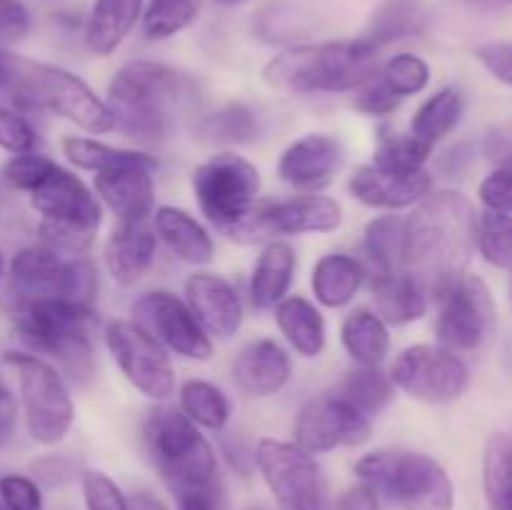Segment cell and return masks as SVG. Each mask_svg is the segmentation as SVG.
Masks as SVG:
<instances>
[{
  "mask_svg": "<svg viewBox=\"0 0 512 510\" xmlns=\"http://www.w3.org/2000/svg\"><path fill=\"white\" fill-rule=\"evenodd\" d=\"M15 420H18V405H15V400L10 398L5 403H0V448L13 440Z\"/></svg>",
  "mask_w": 512,
  "mask_h": 510,
  "instance_id": "cell-57",
  "label": "cell"
},
{
  "mask_svg": "<svg viewBox=\"0 0 512 510\" xmlns=\"http://www.w3.org/2000/svg\"><path fill=\"white\" fill-rule=\"evenodd\" d=\"M0 503L8 510H43V495L38 483L28 475H0Z\"/></svg>",
  "mask_w": 512,
  "mask_h": 510,
  "instance_id": "cell-48",
  "label": "cell"
},
{
  "mask_svg": "<svg viewBox=\"0 0 512 510\" xmlns=\"http://www.w3.org/2000/svg\"><path fill=\"white\" fill-rule=\"evenodd\" d=\"M3 273H5V255L3 250H0V278H3Z\"/></svg>",
  "mask_w": 512,
  "mask_h": 510,
  "instance_id": "cell-60",
  "label": "cell"
},
{
  "mask_svg": "<svg viewBox=\"0 0 512 510\" xmlns=\"http://www.w3.org/2000/svg\"><path fill=\"white\" fill-rule=\"evenodd\" d=\"M20 65H23V55L10 53L8 48L0 45V95H8L10 98V90H13L15 78L20 73Z\"/></svg>",
  "mask_w": 512,
  "mask_h": 510,
  "instance_id": "cell-55",
  "label": "cell"
},
{
  "mask_svg": "<svg viewBox=\"0 0 512 510\" xmlns=\"http://www.w3.org/2000/svg\"><path fill=\"white\" fill-rule=\"evenodd\" d=\"M30 30V10L20 0H0V38H23Z\"/></svg>",
  "mask_w": 512,
  "mask_h": 510,
  "instance_id": "cell-53",
  "label": "cell"
},
{
  "mask_svg": "<svg viewBox=\"0 0 512 510\" xmlns=\"http://www.w3.org/2000/svg\"><path fill=\"white\" fill-rule=\"evenodd\" d=\"M5 363L18 375L30 438L40 445L60 443L75 420V405L63 375L30 353H5Z\"/></svg>",
  "mask_w": 512,
  "mask_h": 510,
  "instance_id": "cell-10",
  "label": "cell"
},
{
  "mask_svg": "<svg viewBox=\"0 0 512 510\" xmlns=\"http://www.w3.org/2000/svg\"><path fill=\"white\" fill-rule=\"evenodd\" d=\"M480 200L493 213H512V150L500 155V165L480 183Z\"/></svg>",
  "mask_w": 512,
  "mask_h": 510,
  "instance_id": "cell-47",
  "label": "cell"
},
{
  "mask_svg": "<svg viewBox=\"0 0 512 510\" xmlns=\"http://www.w3.org/2000/svg\"><path fill=\"white\" fill-rule=\"evenodd\" d=\"M273 310L280 333L285 335L295 353L303 358H318L323 353L328 330H325L323 313L315 308V303H310L303 295H285Z\"/></svg>",
  "mask_w": 512,
  "mask_h": 510,
  "instance_id": "cell-29",
  "label": "cell"
},
{
  "mask_svg": "<svg viewBox=\"0 0 512 510\" xmlns=\"http://www.w3.org/2000/svg\"><path fill=\"white\" fill-rule=\"evenodd\" d=\"M358 203L378 210H403L418 205L433 190V175L425 168L400 170L383 165H360L348 183Z\"/></svg>",
  "mask_w": 512,
  "mask_h": 510,
  "instance_id": "cell-19",
  "label": "cell"
},
{
  "mask_svg": "<svg viewBox=\"0 0 512 510\" xmlns=\"http://www.w3.org/2000/svg\"><path fill=\"white\" fill-rule=\"evenodd\" d=\"M438 300V345L453 353L480 350L495 333V303L488 285L463 273L435 293Z\"/></svg>",
  "mask_w": 512,
  "mask_h": 510,
  "instance_id": "cell-12",
  "label": "cell"
},
{
  "mask_svg": "<svg viewBox=\"0 0 512 510\" xmlns=\"http://www.w3.org/2000/svg\"><path fill=\"white\" fill-rule=\"evenodd\" d=\"M85 510H130L128 495L100 470H85L83 478Z\"/></svg>",
  "mask_w": 512,
  "mask_h": 510,
  "instance_id": "cell-46",
  "label": "cell"
},
{
  "mask_svg": "<svg viewBox=\"0 0 512 510\" xmlns=\"http://www.w3.org/2000/svg\"><path fill=\"white\" fill-rule=\"evenodd\" d=\"M215 3H220V5H238V3H243V0H215Z\"/></svg>",
  "mask_w": 512,
  "mask_h": 510,
  "instance_id": "cell-61",
  "label": "cell"
},
{
  "mask_svg": "<svg viewBox=\"0 0 512 510\" xmlns=\"http://www.w3.org/2000/svg\"><path fill=\"white\" fill-rule=\"evenodd\" d=\"M10 398H13V395H10L8 385H5V380L0 378V403H5V400H10Z\"/></svg>",
  "mask_w": 512,
  "mask_h": 510,
  "instance_id": "cell-59",
  "label": "cell"
},
{
  "mask_svg": "<svg viewBox=\"0 0 512 510\" xmlns=\"http://www.w3.org/2000/svg\"><path fill=\"white\" fill-rule=\"evenodd\" d=\"M375 313L388 325H408L428 310V290L405 270L373 275Z\"/></svg>",
  "mask_w": 512,
  "mask_h": 510,
  "instance_id": "cell-28",
  "label": "cell"
},
{
  "mask_svg": "<svg viewBox=\"0 0 512 510\" xmlns=\"http://www.w3.org/2000/svg\"><path fill=\"white\" fill-rule=\"evenodd\" d=\"M420 25H423V10L418 0H383L370 18V28L363 38L380 50L393 40L418 33Z\"/></svg>",
  "mask_w": 512,
  "mask_h": 510,
  "instance_id": "cell-35",
  "label": "cell"
},
{
  "mask_svg": "<svg viewBox=\"0 0 512 510\" xmlns=\"http://www.w3.org/2000/svg\"><path fill=\"white\" fill-rule=\"evenodd\" d=\"M185 303L210 338L228 340L243 325V300L238 290L215 273H193L185 283Z\"/></svg>",
  "mask_w": 512,
  "mask_h": 510,
  "instance_id": "cell-21",
  "label": "cell"
},
{
  "mask_svg": "<svg viewBox=\"0 0 512 510\" xmlns=\"http://www.w3.org/2000/svg\"><path fill=\"white\" fill-rule=\"evenodd\" d=\"M253 458L280 510H325L323 470L313 455L295 443L263 438Z\"/></svg>",
  "mask_w": 512,
  "mask_h": 510,
  "instance_id": "cell-13",
  "label": "cell"
},
{
  "mask_svg": "<svg viewBox=\"0 0 512 510\" xmlns=\"http://www.w3.org/2000/svg\"><path fill=\"white\" fill-rule=\"evenodd\" d=\"M343 163V145L325 133H308L290 143L280 155L278 175L300 193H318L333 180Z\"/></svg>",
  "mask_w": 512,
  "mask_h": 510,
  "instance_id": "cell-20",
  "label": "cell"
},
{
  "mask_svg": "<svg viewBox=\"0 0 512 510\" xmlns=\"http://www.w3.org/2000/svg\"><path fill=\"white\" fill-rule=\"evenodd\" d=\"M128 505L130 510H168L163 505V500L155 498L148 490H138V493L128 495Z\"/></svg>",
  "mask_w": 512,
  "mask_h": 510,
  "instance_id": "cell-58",
  "label": "cell"
},
{
  "mask_svg": "<svg viewBox=\"0 0 512 510\" xmlns=\"http://www.w3.org/2000/svg\"><path fill=\"white\" fill-rule=\"evenodd\" d=\"M340 395L360 415L373 420L375 415H380L388 408V403L395 395V385L390 380V375L383 373L378 365H358V368H353L345 375Z\"/></svg>",
  "mask_w": 512,
  "mask_h": 510,
  "instance_id": "cell-34",
  "label": "cell"
},
{
  "mask_svg": "<svg viewBox=\"0 0 512 510\" xmlns=\"http://www.w3.org/2000/svg\"><path fill=\"white\" fill-rule=\"evenodd\" d=\"M465 113V98L460 88H443L435 95H430L410 120V135L423 140L425 145L435 148L440 140L448 138L458 128L460 118Z\"/></svg>",
  "mask_w": 512,
  "mask_h": 510,
  "instance_id": "cell-32",
  "label": "cell"
},
{
  "mask_svg": "<svg viewBox=\"0 0 512 510\" xmlns=\"http://www.w3.org/2000/svg\"><path fill=\"white\" fill-rule=\"evenodd\" d=\"M190 78L155 60H130L108 83V105L115 128L133 140H163L190 95Z\"/></svg>",
  "mask_w": 512,
  "mask_h": 510,
  "instance_id": "cell-2",
  "label": "cell"
},
{
  "mask_svg": "<svg viewBox=\"0 0 512 510\" xmlns=\"http://www.w3.org/2000/svg\"><path fill=\"white\" fill-rule=\"evenodd\" d=\"M13 315L20 338L38 353L53 355L70 380L88 383L93 378V308L60 298H35L15 303Z\"/></svg>",
  "mask_w": 512,
  "mask_h": 510,
  "instance_id": "cell-5",
  "label": "cell"
},
{
  "mask_svg": "<svg viewBox=\"0 0 512 510\" xmlns=\"http://www.w3.org/2000/svg\"><path fill=\"white\" fill-rule=\"evenodd\" d=\"M153 170L150 165H128V168L95 173V193L118 215L120 223H140L153 215Z\"/></svg>",
  "mask_w": 512,
  "mask_h": 510,
  "instance_id": "cell-23",
  "label": "cell"
},
{
  "mask_svg": "<svg viewBox=\"0 0 512 510\" xmlns=\"http://www.w3.org/2000/svg\"><path fill=\"white\" fill-rule=\"evenodd\" d=\"M143 440L150 463L175 498L218 490V460L213 445L183 410L168 405L155 408L143 425Z\"/></svg>",
  "mask_w": 512,
  "mask_h": 510,
  "instance_id": "cell-4",
  "label": "cell"
},
{
  "mask_svg": "<svg viewBox=\"0 0 512 510\" xmlns=\"http://www.w3.org/2000/svg\"><path fill=\"white\" fill-rule=\"evenodd\" d=\"M145 0H95L85 20V45L93 55L108 58L123 45L143 18Z\"/></svg>",
  "mask_w": 512,
  "mask_h": 510,
  "instance_id": "cell-25",
  "label": "cell"
},
{
  "mask_svg": "<svg viewBox=\"0 0 512 510\" xmlns=\"http://www.w3.org/2000/svg\"><path fill=\"white\" fill-rule=\"evenodd\" d=\"M0 510H8V508H5V505H3V503H0Z\"/></svg>",
  "mask_w": 512,
  "mask_h": 510,
  "instance_id": "cell-62",
  "label": "cell"
},
{
  "mask_svg": "<svg viewBox=\"0 0 512 510\" xmlns=\"http://www.w3.org/2000/svg\"><path fill=\"white\" fill-rule=\"evenodd\" d=\"M180 410L208 430H223L230 420L228 395L208 380H188L180 388Z\"/></svg>",
  "mask_w": 512,
  "mask_h": 510,
  "instance_id": "cell-38",
  "label": "cell"
},
{
  "mask_svg": "<svg viewBox=\"0 0 512 510\" xmlns=\"http://www.w3.org/2000/svg\"><path fill=\"white\" fill-rule=\"evenodd\" d=\"M475 248L495 268H512V215L483 213L475 228Z\"/></svg>",
  "mask_w": 512,
  "mask_h": 510,
  "instance_id": "cell-43",
  "label": "cell"
},
{
  "mask_svg": "<svg viewBox=\"0 0 512 510\" xmlns=\"http://www.w3.org/2000/svg\"><path fill=\"white\" fill-rule=\"evenodd\" d=\"M155 235L190 265H205L213 260L215 243L200 220H195L188 210L175 205H160L153 213Z\"/></svg>",
  "mask_w": 512,
  "mask_h": 510,
  "instance_id": "cell-26",
  "label": "cell"
},
{
  "mask_svg": "<svg viewBox=\"0 0 512 510\" xmlns=\"http://www.w3.org/2000/svg\"><path fill=\"white\" fill-rule=\"evenodd\" d=\"M483 485L490 510H512V440L490 435L483 453Z\"/></svg>",
  "mask_w": 512,
  "mask_h": 510,
  "instance_id": "cell-36",
  "label": "cell"
},
{
  "mask_svg": "<svg viewBox=\"0 0 512 510\" xmlns=\"http://www.w3.org/2000/svg\"><path fill=\"white\" fill-rule=\"evenodd\" d=\"M433 148L425 145L410 133H380L378 145H375V165L383 168L413 170L425 168Z\"/></svg>",
  "mask_w": 512,
  "mask_h": 510,
  "instance_id": "cell-44",
  "label": "cell"
},
{
  "mask_svg": "<svg viewBox=\"0 0 512 510\" xmlns=\"http://www.w3.org/2000/svg\"><path fill=\"white\" fill-rule=\"evenodd\" d=\"M333 510H380V500L368 485H355L348 493L340 495V500L333 505Z\"/></svg>",
  "mask_w": 512,
  "mask_h": 510,
  "instance_id": "cell-54",
  "label": "cell"
},
{
  "mask_svg": "<svg viewBox=\"0 0 512 510\" xmlns=\"http://www.w3.org/2000/svg\"><path fill=\"white\" fill-rule=\"evenodd\" d=\"M295 268H298V258H295L293 245L285 240H270L263 253L258 255L253 278H250V300L255 308H275L288 295Z\"/></svg>",
  "mask_w": 512,
  "mask_h": 510,
  "instance_id": "cell-27",
  "label": "cell"
},
{
  "mask_svg": "<svg viewBox=\"0 0 512 510\" xmlns=\"http://www.w3.org/2000/svg\"><path fill=\"white\" fill-rule=\"evenodd\" d=\"M475 228L478 215L465 195L455 190L430 193L405 218L400 265L423 283L428 295H435L468 268L475 250Z\"/></svg>",
  "mask_w": 512,
  "mask_h": 510,
  "instance_id": "cell-1",
  "label": "cell"
},
{
  "mask_svg": "<svg viewBox=\"0 0 512 510\" xmlns=\"http://www.w3.org/2000/svg\"><path fill=\"white\" fill-rule=\"evenodd\" d=\"M63 153L75 168L93 170V173H105V170L128 168V165H150L155 168V158L138 153V150L115 148V145L100 143L93 138H80V135H68L63 140Z\"/></svg>",
  "mask_w": 512,
  "mask_h": 510,
  "instance_id": "cell-33",
  "label": "cell"
},
{
  "mask_svg": "<svg viewBox=\"0 0 512 510\" xmlns=\"http://www.w3.org/2000/svg\"><path fill=\"white\" fill-rule=\"evenodd\" d=\"M193 193L205 218L230 233L258 203L260 173L250 160L235 153L213 155L195 168Z\"/></svg>",
  "mask_w": 512,
  "mask_h": 510,
  "instance_id": "cell-11",
  "label": "cell"
},
{
  "mask_svg": "<svg viewBox=\"0 0 512 510\" xmlns=\"http://www.w3.org/2000/svg\"><path fill=\"white\" fill-rule=\"evenodd\" d=\"M158 235L148 220L120 223L105 243V268L120 285H135L155 260Z\"/></svg>",
  "mask_w": 512,
  "mask_h": 510,
  "instance_id": "cell-24",
  "label": "cell"
},
{
  "mask_svg": "<svg viewBox=\"0 0 512 510\" xmlns=\"http://www.w3.org/2000/svg\"><path fill=\"white\" fill-rule=\"evenodd\" d=\"M203 0H148L143 8V33L150 40H165L183 33L200 13Z\"/></svg>",
  "mask_w": 512,
  "mask_h": 510,
  "instance_id": "cell-40",
  "label": "cell"
},
{
  "mask_svg": "<svg viewBox=\"0 0 512 510\" xmlns=\"http://www.w3.org/2000/svg\"><path fill=\"white\" fill-rule=\"evenodd\" d=\"M10 293L13 305L35 298H60L93 308L98 273L83 255L68 258L43 243L28 245L10 260Z\"/></svg>",
  "mask_w": 512,
  "mask_h": 510,
  "instance_id": "cell-9",
  "label": "cell"
},
{
  "mask_svg": "<svg viewBox=\"0 0 512 510\" xmlns=\"http://www.w3.org/2000/svg\"><path fill=\"white\" fill-rule=\"evenodd\" d=\"M375 75L380 83L395 95V98L405 100L410 95H418L428 88L430 83V65L425 63L420 55L413 53H398L393 58L385 60L380 68H375Z\"/></svg>",
  "mask_w": 512,
  "mask_h": 510,
  "instance_id": "cell-42",
  "label": "cell"
},
{
  "mask_svg": "<svg viewBox=\"0 0 512 510\" xmlns=\"http://www.w3.org/2000/svg\"><path fill=\"white\" fill-rule=\"evenodd\" d=\"M365 280V268L348 253H328L315 263L310 285L313 295L325 308H343L358 295Z\"/></svg>",
  "mask_w": 512,
  "mask_h": 510,
  "instance_id": "cell-30",
  "label": "cell"
},
{
  "mask_svg": "<svg viewBox=\"0 0 512 510\" xmlns=\"http://www.w3.org/2000/svg\"><path fill=\"white\" fill-rule=\"evenodd\" d=\"M378 68V48L365 38L323 40L283 50L268 60L263 78L270 88L293 95L355 90Z\"/></svg>",
  "mask_w": 512,
  "mask_h": 510,
  "instance_id": "cell-3",
  "label": "cell"
},
{
  "mask_svg": "<svg viewBox=\"0 0 512 510\" xmlns=\"http://www.w3.org/2000/svg\"><path fill=\"white\" fill-rule=\"evenodd\" d=\"M30 203L43 215L38 233L45 248L75 258L93 245L103 210L78 175L55 163V168L30 190Z\"/></svg>",
  "mask_w": 512,
  "mask_h": 510,
  "instance_id": "cell-7",
  "label": "cell"
},
{
  "mask_svg": "<svg viewBox=\"0 0 512 510\" xmlns=\"http://www.w3.org/2000/svg\"><path fill=\"white\" fill-rule=\"evenodd\" d=\"M53 168L55 160L38 153V150H28V153L13 155V158L3 165V175L13 188L30 193V190H33Z\"/></svg>",
  "mask_w": 512,
  "mask_h": 510,
  "instance_id": "cell-45",
  "label": "cell"
},
{
  "mask_svg": "<svg viewBox=\"0 0 512 510\" xmlns=\"http://www.w3.org/2000/svg\"><path fill=\"white\" fill-rule=\"evenodd\" d=\"M355 475L395 510H453V483L430 455L375 450L355 463Z\"/></svg>",
  "mask_w": 512,
  "mask_h": 510,
  "instance_id": "cell-6",
  "label": "cell"
},
{
  "mask_svg": "<svg viewBox=\"0 0 512 510\" xmlns=\"http://www.w3.org/2000/svg\"><path fill=\"white\" fill-rule=\"evenodd\" d=\"M30 473H33L35 483L50 485V488H58V485L70 483L78 473V465L73 460L63 458V455H48V458H38L30 465Z\"/></svg>",
  "mask_w": 512,
  "mask_h": 510,
  "instance_id": "cell-51",
  "label": "cell"
},
{
  "mask_svg": "<svg viewBox=\"0 0 512 510\" xmlns=\"http://www.w3.org/2000/svg\"><path fill=\"white\" fill-rule=\"evenodd\" d=\"M293 360L288 350L270 338L253 340L233 363V380L248 398H270L288 385Z\"/></svg>",
  "mask_w": 512,
  "mask_h": 510,
  "instance_id": "cell-22",
  "label": "cell"
},
{
  "mask_svg": "<svg viewBox=\"0 0 512 510\" xmlns=\"http://www.w3.org/2000/svg\"><path fill=\"white\" fill-rule=\"evenodd\" d=\"M480 63L500 80L512 88V43H488L475 50Z\"/></svg>",
  "mask_w": 512,
  "mask_h": 510,
  "instance_id": "cell-52",
  "label": "cell"
},
{
  "mask_svg": "<svg viewBox=\"0 0 512 510\" xmlns=\"http://www.w3.org/2000/svg\"><path fill=\"white\" fill-rule=\"evenodd\" d=\"M255 33L265 43H290L310 30V18L303 13V8L295 3H268L260 8V13L253 20Z\"/></svg>",
  "mask_w": 512,
  "mask_h": 510,
  "instance_id": "cell-41",
  "label": "cell"
},
{
  "mask_svg": "<svg viewBox=\"0 0 512 510\" xmlns=\"http://www.w3.org/2000/svg\"><path fill=\"white\" fill-rule=\"evenodd\" d=\"M388 375L395 388L423 403H453L470 383L468 368L460 355L430 343L405 348L390 365Z\"/></svg>",
  "mask_w": 512,
  "mask_h": 510,
  "instance_id": "cell-15",
  "label": "cell"
},
{
  "mask_svg": "<svg viewBox=\"0 0 512 510\" xmlns=\"http://www.w3.org/2000/svg\"><path fill=\"white\" fill-rule=\"evenodd\" d=\"M10 100L25 108L50 110L83 128L85 133L100 135L115 130L105 100H100L83 78L58 65L23 58L18 78L10 90Z\"/></svg>",
  "mask_w": 512,
  "mask_h": 510,
  "instance_id": "cell-8",
  "label": "cell"
},
{
  "mask_svg": "<svg viewBox=\"0 0 512 510\" xmlns=\"http://www.w3.org/2000/svg\"><path fill=\"white\" fill-rule=\"evenodd\" d=\"M340 340L358 365H380L390 353L388 323L375 310L358 308L343 320Z\"/></svg>",
  "mask_w": 512,
  "mask_h": 510,
  "instance_id": "cell-31",
  "label": "cell"
},
{
  "mask_svg": "<svg viewBox=\"0 0 512 510\" xmlns=\"http://www.w3.org/2000/svg\"><path fill=\"white\" fill-rule=\"evenodd\" d=\"M178 510H220V490H203L178 498Z\"/></svg>",
  "mask_w": 512,
  "mask_h": 510,
  "instance_id": "cell-56",
  "label": "cell"
},
{
  "mask_svg": "<svg viewBox=\"0 0 512 510\" xmlns=\"http://www.w3.org/2000/svg\"><path fill=\"white\" fill-rule=\"evenodd\" d=\"M353 105L368 115H390L398 110L400 98H395V95L390 93L383 83H380V78L375 75V70H373V75H370L365 83H360L358 88H355Z\"/></svg>",
  "mask_w": 512,
  "mask_h": 510,
  "instance_id": "cell-50",
  "label": "cell"
},
{
  "mask_svg": "<svg viewBox=\"0 0 512 510\" xmlns=\"http://www.w3.org/2000/svg\"><path fill=\"white\" fill-rule=\"evenodd\" d=\"M505 3H512V0H505Z\"/></svg>",
  "mask_w": 512,
  "mask_h": 510,
  "instance_id": "cell-63",
  "label": "cell"
},
{
  "mask_svg": "<svg viewBox=\"0 0 512 510\" xmlns=\"http://www.w3.org/2000/svg\"><path fill=\"white\" fill-rule=\"evenodd\" d=\"M195 133L208 143H250L258 138L260 120L248 105L228 103L218 108L215 113L205 115L198 123Z\"/></svg>",
  "mask_w": 512,
  "mask_h": 510,
  "instance_id": "cell-37",
  "label": "cell"
},
{
  "mask_svg": "<svg viewBox=\"0 0 512 510\" xmlns=\"http://www.w3.org/2000/svg\"><path fill=\"white\" fill-rule=\"evenodd\" d=\"M343 223V208L338 200L318 193L293 195L275 203H255L248 218L230 230V238L240 243H263L273 235L333 233Z\"/></svg>",
  "mask_w": 512,
  "mask_h": 510,
  "instance_id": "cell-14",
  "label": "cell"
},
{
  "mask_svg": "<svg viewBox=\"0 0 512 510\" xmlns=\"http://www.w3.org/2000/svg\"><path fill=\"white\" fill-rule=\"evenodd\" d=\"M35 145H38V133L33 130V125L20 113L0 105V148L18 155L35 150Z\"/></svg>",
  "mask_w": 512,
  "mask_h": 510,
  "instance_id": "cell-49",
  "label": "cell"
},
{
  "mask_svg": "<svg viewBox=\"0 0 512 510\" xmlns=\"http://www.w3.org/2000/svg\"><path fill=\"white\" fill-rule=\"evenodd\" d=\"M253 510H263V508H253Z\"/></svg>",
  "mask_w": 512,
  "mask_h": 510,
  "instance_id": "cell-64",
  "label": "cell"
},
{
  "mask_svg": "<svg viewBox=\"0 0 512 510\" xmlns=\"http://www.w3.org/2000/svg\"><path fill=\"white\" fill-rule=\"evenodd\" d=\"M105 345L135 390L150 400H168L175 393V370L163 345L135 320H110Z\"/></svg>",
  "mask_w": 512,
  "mask_h": 510,
  "instance_id": "cell-16",
  "label": "cell"
},
{
  "mask_svg": "<svg viewBox=\"0 0 512 510\" xmlns=\"http://www.w3.org/2000/svg\"><path fill=\"white\" fill-rule=\"evenodd\" d=\"M368 438L370 420L340 393L313 398L303 405L295 420V445L310 455L330 453L343 445H360Z\"/></svg>",
  "mask_w": 512,
  "mask_h": 510,
  "instance_id": "cell-18",
  "label": "cell"
},
{
  "mask_svg": "<svg viewBox=\"0 0 512 510\" xmlns=\"http://www.w3.org/2000/svg\"><path fill=\"white\" fill-rule=\"evenodd\" d=\"M135 323L148 330L163 348L188 360H208L213 355L210 335L200 328L188 303L168 290H150L133 303Z\"/></svg>",
  "mask_w": 512,
  "mask_h": 510,
  "instance_id": "cell-17",
  "label": "cell"
},
{
  "mask_svg": "<svg viewBox=\"0 0 512 510\" xmlns=\"http://www.w3.org/2000/svg\"><path fill=\"white\" fill-rule=\"evenodd\" d=\"M403 225L405 218L400 215H380L365 228V253L373 263L375 275L403 270Z\"/></svg>",
  "mask_w": 512,
  "mask_h": 510,
  "instance_id": "cell-39",
  "label": "cell"
}]
</instances>
